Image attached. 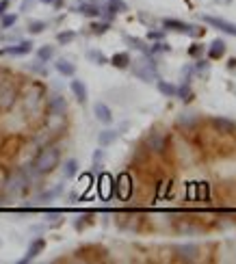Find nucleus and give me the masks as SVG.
<instances>
[{"label":"nucleus","instance_id":"obj_1","mask_svg":"<svg viewBox=\"0 0 236 264\" xmlns=\"http://www.w3.org/2000/svg\"><path fill=\"white\" fill-rule=\"evenodd\" d=\"M59 161H61V149L50 145V147H43L42 152L35 156L33 161V171L37 173V176H48V173H52L54 169H57Z\"/></svg>","mask_w":236,"mask_h":264},{"label":"nucleus","instance_id":"obj_2","mask_svg":"<svg viewBox=\"0 0 236 264\" xmlns=\"http://www.w3.org/2000/svg\"><path fill=\"white\" fill-rule=\"evenodd\" d=\"M132 74L143 82H156L158 72H156V63L152 61V54H145L143 59H139L132 65Z\"/></svg>","mask_w":236,"mask_h":264},{"label":"nucleus","instance_id":"obj_3","mask_svg":"<svg viewBox=\"0 0 236 264\" xmlns=\"http://www.w3.org/2000/svg\"><path fill=\"white\" fill-rule=\"evenodd\" d=\"M26 188H28V176L24 169L11 171L7 176V180H4V191H7L9 195H20V193H24Z\"/></svg>","mask_w":236,"mask_h":264},{"label":"nucleus","instance_id":"obj_4","mask_svg":"<svg viewBox=\"0 0 236 264\" xmlns=\"http://www.w3.org/2000/svg\"><path fill=\"white\" fill-rule=\"evenodd\" d=\"M163 26H165V31H175V33H184V35H193V37H202L204 31L202 28H197V26H193V24H187V22H182V20H173V18H167V20H163Z\"/></svg>","mask_w":236,"mask_h":264},{"label":"nucleus","instance_id":"obj_5","mask_svg":"<svg viewBox=\"0 0 236 264\" xmlns=\"http://www.w3.org/2000/svg\"><path fill=\"white\" fill-rule=\"evenodd\" d=\"M173 256H175V260H180V262H195V260H199L202 251H199V247L193 245V243H184V245L173 247Z\"/></svg>","mask_w":236,"mask_h":264},{"label":"nucleus","instance_id":"obj_6","mask_svg":"<svg viewBox=\"0 0 236 264\" xmlns=\"http://www.w3.org/2000/svg\"><path fill=\"white\" fill-rule=\"evenodd\" d=\"M145 145H148L150 152L163 156V154L167 152V134L158 132V130H152V132L148 134V139H145Z\"/></svg>","mask_w":236,"mask_h":264},{"label":"nucleus","instance_id":"obj_7","mask_svg":"<svg viewBox=\"0 0 236 264\" xmlns=\"http://www.w3.org/2000/svg\"><path fill=\"white\" fill-rule=\"evenodd\" d=\"M18 102V87L9 82H0V108L9 111Z\"/></svg>","mask_w":236,"mask_h":264},{"label":"nucleus","instance_id":"obj_8","mask_svg":"<svg viewBox=\"0 0 236 264\" xmlns=\"http://www.w3.org/2000/svg\"><path fill=\"white\" fill-rule=\"evenodd\" d=\"M115 193H117V197L122 199V202H126L132 195V178H130V173H119L117 180H115Z\"/></svg>","mask_w":236,"mask_h":264},{"label":"nucleus","instance_id":"obj_9","mask_svg":"<svg viewBox=\"0 0 236 264\" xmlns=\"http://www.w3.org/2000/svg\"><path fill=\"white\" fill-rule=\"evenodd\" d=\"M210 126L223 137H234L236 134V122L228 117H210Z\"/></svg>","mask_w":236,"mask_h":264},{"label":"nucleus","instance_id":"obj_10","mask_svg":"<svg viewBox=\"0 0 236 264\" xmlns=\"http://www.w3.org/2000/svg\"><path fill=\"white\" fill-rule=\"evenodd\" d=\"M202 20L208 26H213V28H217V31H223V33H228V35H234L236 37V24L232 22H228V20H223V18H215V16H208V13H204Z\"/></svg>","mask_w":236,"mask_h":264},{"label":"nucleus","instance_id":"obj_11","mask_svg":"<svg viewBox=\"0 0 236 264\" xmlns=\"http://www.w3.org/2000/svg\"><path fill=\"white\" fill-rule=\"evenodd\" d=\"M33 50V41H18L13 46H7V48H0V57H26L28 52Z\"/></svg>","mask_w":236,"mask_h":264},{"label":"nucleus","instance_id":"obj_12","mask_svg":"<svg viewBox=\"0 0 236 264\" xmlns=\"http://www.w3.org/2000/svg\"><path fill=\"white\" fill-rule=\"evenodd\" d=\"M43 249H46V241H43V238H35V241L31 243V245H28V249H26V256H24L22 260H20V264H28V262H33L35 258H37L39 253L43 251Z\"/></svg>","mask_w":236,"mask_h":264},{"label":"nucleus","instance_id":"obj_13","mask_svg":"<svg viewBox=\"0 0 236 264\" xmlns=\"http://www.w3.org/2000/svg\"><path fill=\"white\" fill-rule=\"evenodd\" d=\"M65 111H67V100L63 96H52L48 100V113L50 115H65Z\"/></svg>","mask_w":236,"mask_h":264},{"label":"nucleus","instance_id":"obj_14","mask_svg":"<svg viewBox=\"0 0 236 264\" xmlns=\"http://www.w3.org/2000/svg\"><path fill=\"white\" fill-rule=\"evenodd\" d=\"M93 115H95V119H98V122H102V123H108L113 122V111H110V108L107 106V104L104 102H98L93 106Z\"/></svg>","mask_w":236,"mask_h":264},{"label":"nucleus","instance_id":"obj_15","mask_svg":"<svg viewBox=\"0 0 236 264\" xmlns=\"http://www.w3.org/2000/svg\"><path fill=\"white\" fill-rule=\"evenodd\" d=\"M115 193V182L113 178L108 176V173H104L102 178H100V197L102 199H110Z\"/></svg>","mask_w":236,"mask_h":264},{"label":"nucleus","instance_id":"obj_16","mask_svg":"<svg viewBox=\"0 0 236 264\" xmlns=\"http://www.w3.org/2000/svg\"><path fill=\"white\" fill-rule=\"evenodd\" d=\"M69 89H72L74 98H76L80 104L87 102V87H85L83 81H78V78H72V82H69Z\"/></svg>","mask_w":236,"mask_h":264},{"label":"nucleus","instance_id":"obj_17","mask_svg":"<svg viewBox=\"0 0 236 264\" xmlns=\"http://www.w3.org/2000/svg\"><path fill=\"white\" fill-rule=\"evenodd\" d=\"M39 100H42V89L39 87H33L31 93L26 96V100H24V104H26V111L28 113H35L39 108Z\"/></svg>","mask_w":236,"mask_h":264},{"label":"nucleus","instance_id":"obj_18","mask_svg":"<svg viewBox=\"0 0 236 264\" xmlns=\"http://www.w3.org/2000/svg\"><path fill=\"white\" fill-rule=\"evenodd\" d=\"M223 54H225V41L223 39H215V41L208 46V59L210 61H219Z\"/></svg>","mask_w":236,"mask_h":264},{"label":"nucleus","instance_id":"obj_19","mask_svg":"<svg viewBox=\"0 0 236 264\" xmlns=\"http://www.w3.org/2000/svg\"><path fill=\"white\" fill-rule=\"evenodd\" d=\"M126 9H128V4L124 2V0H108V2H107V11H104V13H107L108 20H113L117 13H124Z\"/></svg>","mask_w":236,"mask_h":264},{"label":"nucleus","instance_id":"obj_20","mask_svg":"<svg viewBox=\"0 0 236 264\" xmlns=\"http://www.w3.org/2000/svg\"><path fill=\"white\" fill-rule=\"evenodd\" d=\"M54 69H57L61 76H67V78H72L74 74H76V65H74L72 61H67V59H59V61L54 63Z\"/></svg>","mask_w":236,"mask_h":264},{"label":"nucleus","instance_id":"obj_21","mask_svg":"<svg viewBox=\"0 0 236 264\" xmlns=\"http://www.w3.org/2000/svg\"><path fill=\"white\" fill-rule=\"evenodd\" d=\"M175 123H178L180 128H193L199 123V115L197 113H180L178 119H175Z\"/></svg>","mask_w":236,"mask_h":264},{"label":"nucleus","instance_id":"obj_22","mask_svg":"<svg viewBox=\"0 0 236 264\" xmlns=\"http://www.w3.org/2000/svg\"><path fill=\"white\" fill-rule=\"evenodd\" d=\"M74 11H78V13H83V16H87V18H98L100 13V7L95 2H83V4H78Z\"/></svg>","mask_w":236,"mask_h":264},{"label":"nucleus","instance_id":"obj_23","mask_svg":"<svg viewBox=\"0 0 236 264\" xmlns=\"http://www.w3.org/2000/svg\"><path fill=\"white\" fill-rule=\"evenodd\" d=\"M130 54L128 52H117V54H113L110 57V65L113 67H117V69H126V67H130Z\"/></svg>","mask_w":236,"mask_h":264},{"label":"nucleus","instance_id":"obj_24","mask_svg":"<svg viewBox=\"0 0 236 264\" xmlns=\"http://www.w3.org/2000/svg\"><path fill=\"white\" fill-rule=\"evenodd\" d=\"M115 141H117V130H102L98 134L100 147H108V145H113Z\"/></svg>","mask_w":236,"mask_h":264},{"label":"nucleus","instance_id":"obj_25","mask_svg":"<svg viewBox=\"0 0 236 264\" xmlns=\"http://www.w3.org/2000/svg\"><path fill=\"white\" fill-rule=\"evenodd\" d=\"M124 41H126L128 46H132L134 50H139V52H143V54H148V52H150L148 43H145L143 39H139V37H132V35H124Z\"/></svg>","mask_w":236,"mask_h":264},{"label":"nucleus","instance_id":"obj_26","mask_svg":"<svg viewBox=\"0 0 236 264\" xmlns=\"http://www.w3.org/2000/svg\"><path fill=\"white\" fill-rule=\"evenodd\" d=\"M78 173V161L76 158H69V161H65V165H63V176L67 178H74Z\"/></svg>","mask_w":236,"mask_h":264},{"label":"nucleus","instance_id":"obj_27","mask_svg":"<svg viewBox=\"0 0 236 264\" xmlns=\"http://www.w3.org/2000/svg\"><path fill=\"white\" fill-rule=\"evenodd\" d=\"M175 96L182 98L184 102H191V100H193V93H191V82H182V87L175 89Z\"/></svg>","mask_w":236,"mask_h":264},{"label":"nucleus","instance_id":"obj_28","mask_svg":"<svg viewBox=\"0 0 236 264\" xmlns=\"http://www.w3.org/2000/svg\"><path fill=\"white\" fill-rule=\"evenodd\" d=\"M54 57V48L52 46H42V48H37V59L39 61H50V59Z\"/></svg>","mask_w":236,"mask_h":264},{"label":"nucleus","instance_id":"obj_29","mask_svg":"<svg viewBox=\"0 0 236 264\" xmlns=\"http://www.w3.org/2000/svg\"><path fill=\"white\" fill-rule=\"evenodd\" d=\"M156 87H158V91L163 93V96H169V98H173L175 96V87L172 82H165V81H156Z\"/></svg>","mask_w":236,"mask_h":264},{"label":"nucleus","instance_id":"obj_30","mask_svg":"<svg viewBox=\"0 0 236 264\" xmlns=\"http://www.w3.org/2000/svg\"><path fill=\"white\" fill-rule=\"evenodd\" d=\"M46 28H48V22H43V20H33V22H28V31H31L33 35L43 33Z\"/></svg>","mask_w":236,"mask_h":264},{"label":"nucleus","instance_id":"obj_31","mask_svg":"<svg viewBox=\"0 0 236 264\" xmlns=\"http://www.w3.org/2000/svg\"><path fill=\"white\" fill-rule=\"evenodd\" d=\"M74 39H76V33H74V31H61V33H57V41L61 43V46H65V43H72Z\"/></svg>","mask_w":236,"mask_h":264},{"label":"nucleus","instance_id":"obj_32","mask_svg":"<svg viewBox=\"0 0 236 264\" xmlns=\"http://www.w3.org/2000/svg\"><path fill=\"white\" fill-rule=\"evenodd\" d=\"M87 59L89 61H93V63H98V65H107V57H104L102 52H98V50H89Z\"/></svg>","mask_w":236,"mask_h":264},{"label":"nucleus","instance_id":"obj_33","mask_svg":"<svg viewBox=\"0 0 236 264\" xmlns=\"http://www.w3.org/2000/svg\"><path fill=\"white\" fill-rule=\"evenodd\" d=\"M16 22H18V16H16V13H2V20H0V24H2V31L11 28Z\"/></svg>","mask_w":236,"mask_h":264},{"label":"nucleus","instance_id":"obj_34","mask_svg":"<svg viewBox=\"0 0 236 264\" xmlns=\"http://www.w3.org/2000/svg\"><path fill=\"white\" fill-rule=\"evenodd\" d=\"M63 193V186L59 184L57 188H52V191H48V193H43V195H39V202H50V199H54V197H59Z\"/></svg>","mask_w":236,"mask_h":264},{"label":"nucleus","instance_id":"obj_35","mask_svg":"<svg viewBox=\"0 0 236 264\" xmlns=\"http://www.w3.org/2000/svg\"><path fill=\"white\" fill-rule=\"evenodd\" d=\"M193 72L197 74V76L206 78V76H208V61H197V63H195V67H193Z\"/></svg>","mask_w":236,"mask_h":264},{"label":"nucleus","instance_id":"obj_36","mask_svg":"<svg viewBox=\"0 0 236 264\" xmlns=\"http://www.w3.org/2000/svg\"><path fill=\"white\" fill-rule=\"evenodd\" d=\"M172 50V46H169L167 41H156L154 43V48H150L148 54H158V52H169Z\"/></svg>","mask_w":236,"mask_h":264},{"label":"nucleus","instance_id":"obj_37","mask_svg":"<svg viewBox=\"0 0 236 264\" xmlns=\"http://www.w3.org/2000/svg\"><path fill=\"white\" fill-rule=\"evenodd\" d=\"M91 31L95 35H104V33L108 31V22H93L91 24Z\"/></svg>","mask_w":236,"mask_h":264},{"label":"nucleus","instance_id":"obj_38","mask_svg":"<svg viewBox=\"0 0 236 264\" xmlns=\"http://www.w3.org/2000/svg\"><path fill=\"white\" fill-rule=\"evenodd\" d=\"M91 219H93V215H83L80 219H76V223H74V225H76V230L80 232L85 225H89V223H91Z\"/></svg>","mask_w":236,"mask_h":264},{"label":"nucleus","instance_id":"obj_39","mask_svg":"<svg viewBox=\"0 0 236 264\" xmlns=\"http://www.w3.org/2000/svg\"><path fill=\"white\" fill-rule=\"evenodd\" d=\"M202 52H204V46H202V43H191V48H189V54H191V57H202Z\"/></svg>","mask_w":236,"mask_h":264},{"label":"nucleus","instance_id":"obj_40","mask_svg":"<svg viewBox=\"0 0 236 264\" xmlns=\"http://www.w3.org/2000/svg\"><path fill=\"white\" fill-rule=\"evenodd\" d=\"M165 33H167V31H150L148 33V39H152V41H163Z\"/></svg>","mask_w":236,"mask_h":264},{"label":"nucleus","instance_id":"obj_41","mask_svg":"<svg viewBox=\"0 0 236 264\" xmlns=\"http://www.w3.org/2000/svg\"><path fill=\"white\" fill-rule=\"evenodd\" d=\"M31 69L33 72H37V74H42V76H46V67H43V61H35V63H31Z\"/></svg>","mask_w":236,"mask_h":264},{"label":"nucleus","instance_id":"obj_42","mask_svg":"<svg viewBox=\"0 0 236 264\" xmlns=\"http://www.w3.org/2000/svg\"><path fill=\"white\" fill-rule=\"evenodd\" d=\"M35 2H37V0H24V2H22V7H20V11H22V13H24V11H28V9H31Z\"/></svg>","mask_w":236,"mask_h":264},{"label":"nucleus","instance_id":"obj_43","mask_svg":"<svg viewBox=\"0 0 236 264\" xmlns=\"http://www.w3.org/2000/svg\"><path fill=\"white\" fill-rule=\"evenodd\" d=\"M9 2H11V0H0V16H2V13H4V11H7Z\"/></svg>","mask_w":236,"mask_h":264},{"label":"nucleus","instance_id":"obj_44","mask_svg":"<svg viewBox=\"0 0 236 264\" xmlns=\"http://www.w3.org/2000/svg\"><path fill=\"white\" fill-rule=\"evenodd\" d=\"M100 161H102V149H98V152L93 154V162H95V165H98Z\"/></svg>","mask_w":236,"mask_h":264},{"label":"nucleus","instance_id":"obj_45","mask_svg":"<svg viewBox=\"0 0 236 264\" xmlns=\"http://www.w3.org/2000/svg\"><path fill=\"white\" fill-rule=\"evenodd\" d=\"M228 69L230 72H236V59H230L228 61Z\"/></svg>","mask_w":236,"mask_h":264},{"label":"nucleus","instance_id":"obj_46","mask_svg":"<svg viewBox=\"0 0 236 264\" xmlns=\"http://www.w3.org/2000/svg\"><path fill=\"white\" fill-rule=\"evenodd\" d=\"M52 4H54V9H61L65 4V0H52Z\"/></svg>","mask_w":236,"mask_h":264},{"label":"nucleus","instance_id":"obj_47","mask_svg":"<svg viewBox=\"0 0 236 264\" xmlns=\"http://www.w3.org/2000/svg\"><path fill=\"white\" fill-rule=\"evenodd\" d=\"M215 2H219V4H232V0H215Z\"/></svg>","mask_w":236,"mask_h":264},{"label":"nucleus","instance_id":"obj_48","mask_svg":"<svg viewBox=\"0 0 236 264\" xmlns=\"http://www.w3.org/2000/svg\"><path fill=\"white\" fill-rule=\"evenodd\" d=\"M39 2H43V4H52V0H39Z\"/></svg>","mask_w":236,"mask_h":264},{"label":"nucleus","instance_id":"obj_49","mask_svg":"<svg viewBox=\"0 0 236 264\" xmlns=\"http://www.w3.org/2000/svg\"><path fill=\"white\" fill-rule=\"evenodd\" d=\"M83 2H95V0H83Z\"/></svg>","mask_w":236,"mask_h":264}]
</instances>
